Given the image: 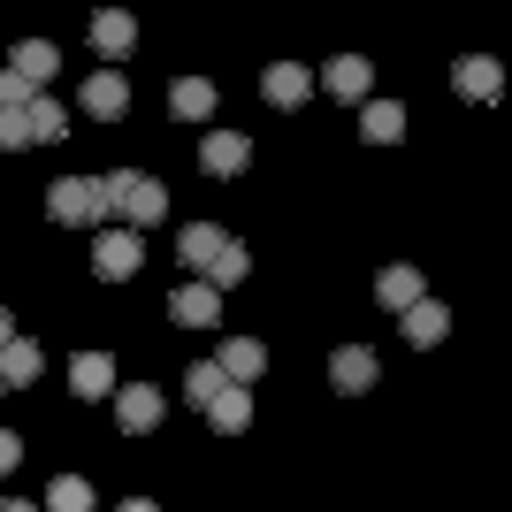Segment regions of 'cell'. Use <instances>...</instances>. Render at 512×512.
<instances>
[{"mask_svg":"<svg viewBox=\"0 0 512 512\" xmlns=\"http://www.w3.org/2000/svg\"><path fill=\"white\" fill-rule=\"evenodd\" d=\"M138 260H146V237H138V230H100V237H92V268H100L107 283L138 276Z\"/></svg>","mask_w":512,"mask_h":512,"instance_id":"cell-3","label":"cell"},{"mask_svg":"<svg viewBox=\"0 0 512 512\" xmlns=\"http://www.w3.org/2000/svg\"><path fill=\"white\" fill-rule=\"evenodd\" d=\"M39 344H31V337H16V344H8V352H0V383H8V390H23V383H39Z\"/></svg>","mask_w":512,"mask_h":512,"instance_id":"cell-23","label":"cell"},{"mask_svg":"<svg viewBox=\"0 0 512 512\" xmlns=\"http://www.w3.org/2000/svg\"><path fill=\"white\" fill-rule=\"evenodd\" d=\"M8 69H16L23 85L39 92L46 77H54V69H62V46H46V39H16V54H8Z\"/></svg>","mask_w":512,"mask_h":512,"instance_id":"cell-12","label":"cell"},{"mask_svg":"<svg viewBox=\"0 0 512 512\" xmlns=\"http://www.w3.org/2000/svg\"><path fill=\"white\" fill-rule=\"evenodd\" d=\"M245 276H253V253H245V245L230 237V245H222V253L207 260V276H199V283H207V291H237Z\"/></svg>","mask_w":512,"mask_h":512,"instance_id":"cell-17","label":"cell"},{"mask_svg":"<svg viewBox=\"0 0 512 512\" xmlns=\"http://www.w3.org/2000/svg\"><path fill=\"white\" fill-rule=\"evenodd\" d=\"M222 245H230V237L214 230V222H184V230H176V253H184V268H199V276H207V260L222 253Z\"/></svg>","mask_w":512,"mask_h":512,"instance_id":"cell-16","label":"cell"},{"mask_svg":"<svg viewBox=\"0 0 512 512\" xmlns=\"http://www.w3.org/2000/svg\"><path fill=\"white\" fill-rule=\"evenodd\" d=\"M92 46H100V54H130V46H138V23H130L123 8H100V16H92Z\"/></svg>","mask_w":512,"mask_h":512,"instance_id":"cell-22","label":"cell"},{"mask_svg":"<svg viewBox=\"0 0 512 512\" xmlns=\"http://www.w3.org/2000/svg\"><path fill=\"white\" fill-rule=\"evenodd\" d=\"M0 146H31V130H23V115H0Z\"/></svg>","mask_w":512,"mask_h":512,"instance_id":"cell-27","label":"cell"},{"mask_svg":"<svg viewBox=\"0 0 512 512\" xmlns=\"http://www.w3.org/2000/svg\"><path fill=\"white\" fill-rule=\"evenodd\" d=\"M398 321H406V344H413V352H428V344H444V337H451V314H444L436 299H413Z\"/></svg>","mask_w":512,"mask_h":512,"instance_id":"cell-11","label":"cell"},{"mask_svg":"<svg viewBox=\"0 0 512 512\" xmlns=\"http://www.w3.org/2000/svg\"><path fill=\"white\" fill-rule=\"evenodd\" d=\"M169 115L207 123V115H214V85H207V77H176V85H169Z\"/></svg>","mask_w":512,"mask_h":512,"instance_id":"cell-19","label":"cell"},{"mask_svg":"<svg viewBox=\"0 0 512 512\" xmlns=\"http://www.w3.org/2000/svg\"><path fill=\"white\" fill-rule=\"evenodd\" d=\"M375 375H383V360H375L367 344H337V352H329V383H337L344 398H360V390H375Z\"/></svg>","mask_w":512,"mask_h":512,"instance_id":"cell-4","label":"cell"},{"mask_svg":"<svg viewBox=\"0 0 512 512\" xmlns=\"http://www.w3.org/2000/svg\"><path fill=\"white\" fill-rule=\"evenodd\" d=\"M16 459H23V444L8 436V428H0V474H16Z\"/></svg>","mask_w":512,"mask_h":512,"instance_id":"cell-28","label":"cell"},{"mask_svg":"<svg viewBox=\"0 0 512 512\" xmlns=\"http://www.w3.org/2000/svg\"><path fill=\"white\" fill-rule=\"evenodd\" d=\"M0 512H39V505H23V497H8V505H0Z\"/></svg>","mask_w":512,"mask_h":512,"instance_id":"cell-31","label":"cell"},{"mask_svg":"<svg viewBox=\"0 0 512 512\" xmlns=\"http://www.w3.org/2000/svg\"><path fill=\"white\" fill-rule=\"evenodd\" d=\"M222 390H230V383H222V367H214V360H199L192 375H184V398H192V406H214Z\"/></svg>","mask_w":512,"mask_h":512,"instance_id":"cell-26","label":"cell"},{"mask_svg":"<svg viewBox=\"0 0 512 512\" xmlns=\"http://www.w3.org/2000/svg\"><path fill=\"white\" fill-rule=\"evenodd\" d=\"M306 92H314V69H306V62H276L268 77H260V100H268V107H299Z\"/></svg>","mask_w":512,"mask_h":512,"instance_id":"cell-9","label":"cell"},{"mask_svg":"<svg viewBox=\"0 0 512 512\" xmlns=\"http://www.w3.org/2000/svg\"><path fill=\"white\" fill-rule=\"evenodd\" d=\"M360 130L375 138V146H398V138H406V107H398V100H367L360 107Z\"/></svg>","mask_w":512,"mask_h":512,"instance_id":"cell-20","label":"cell"},{"mask_svg":"<svg viewBox=\"0 0 512 512\" xmlns=\"http://www.w3.org/2000/svg\"><path fill=\"white\" fill-rule=\"evenodd\" d=\"M23 130H31V146H62V130H69V107H62V100H46V92H39V100L23 107Z\"/></svg>","mask_w":512,"mask_h":512,"instance_id":"cell-15","label":"cell"},{"mask_svg":"<svg viewBox=\"0 0 512 512\" xmlns=\"http://www.w3.org/2000/svg\"><path fill=\"white\" fill-rule=\"evenodd\" d=\"M107 192H115V214H123L130 230H153V222L169 214V192H161L153 176H138V169H115V176H107Z\"/></svg>","mask_w":512,"mask_h":512,"instance_id":"cell-2","label":"cell"},{"mask_svg":"<svg viewBox=\"0 0 512 512\" xmlns=\"http://www.w3.org/2000/svg\"><path fill=\"white\" fill-rule=\"evenodd\" d=\"M321 85L337 92V100H352V107H367V92H375V69L360 62V54H337V62L321 69Z\"/></svg>","mask_w":512,"mask_h":512,"instance_id":"cell-8","label":"cell"},{"mask_svg":"<svg viewBox=\"0 0 512 512\" xmlns=\"http://www.w3.org/2000/svg\"><path fill=\"white\" fill-rule=\"evenodd\" d=\"M214 367H222V383L245 390L260 367H268V344H260V337H222V344H214Z\"/></svg>","mask_w":512,"mask_h":512,"instance_id":"cell-6","label":"cell"},{"mask_svg":"<svg viewBox=\"0 0 512 512\" xmlns=\"http://www.w3.org/2000/svg\"><path fill=\"white\" fill-rule=\"evenodd\" d=\"M69 390H77V398H107V390H115V360H107V352H77V360H69Z\"/></svg>","mask_w":512,"mask_h":512,"instance_id":"cell-14","label":"cell"},{"mask_svg":"<svg viewBox=\"0 0 512 512\" xmlns=\"http://www.w3.org/2000/svg\"><path fill=\"white\" fill-rule=\"evenodd\" d=\"M169 314L184 321V329H214V321H222V291H207V283H176Z\"/></svg>","mask_w":512,"mask_h":512,"instance_id":"cell-10","label":"cell"},{"mask_svg":"<svg viewBox=\"0 0 512 512\" xmlns=\"http://www.w3.org/2000/svg\"><path fill=\"white\" fill-rule=\"evenodd\" d=\"M451 85L467 92V100H482V107H490V100H497V92H505V69H497V62H490V54H467V62L451 69Z\"/></svg>","mask_w":512,"mask_h":512,"instance_id":"cell-13","label":"cell"},{"mask_svg":"<svg viewBox=\"0 0 512 512\" xmlns=\"http://www.w3.org/2000/svg\"><path fill=\"white\" fill-rule=\"evenodd\" d=\"M115 428H123V436L161 428V390H153V383H123V390H115Z\"/></svg>","mask_w":512,"mask_h":512,"instance_id":"cell-5","label":"cell"},{"mask_svg":"<svg viewBox=\"0 0 512 512\" xmlns=\"http://www.w3.org/2000/svg\"><path fill=\"white\" fill-rule=\"evenodd\" d=\"M115 512H161V505H153V497H123Z\"/></svg>","mask_w":512,"mask_h":512,"instance_id":"cell-30","label":"cell"},{"mask_svg":"<svg viewBox=\"0 0 512 512\" xmlns=\"http://www.w3.org/2000/svg\"><path fill=\"white\" fill-rule=\"evenodd\" d=\"M207 421L214 428H222V436H237V428H253V398H245V390H222V398H214V406H207Z\"/></svg>","mask_w":512,"mask_h":512,"instance_id":"cell-24","label":"cell"},{"mask_svg":"<svg viewBox=\"0 0 512 512\" xmlns=\"http://www.w3.org/2000/svg\"><path fill=\"white\" fill-rule=\"evenodd\" d=\"M123 107H130V85H123V77H115V69H100V77H92V85H85V115H100V123H115Z\"/></svg>","mask_w":512,"mask_h":512,"instance_id":"cell-18","label":"cell"},{"mask_svg":"<svg viewBox=\"0 0 512 512\" xmlns=\"http://www.w3.org/2000/svg\"><path fill=\"white\" fill-rule=\"evenodd\" d=\"M0 398H8V383H0Z\"/></svg>","mask_w":512,"mask_h":512,"instance_id":"cell-32","label":"cell"},{"mask_svg":"<svg viewBox=\"0 0 512 512\" xmlns=\"http://www.w3.org/2000/svg\"><path fill=\"white\" fill-rule=\"evenodd\" d=\"M8 344H16V314H8V306H0V352H8Z\"/></svg>","mask_w":512,"mask_h":512,"instance_id":"cell-29","label":"cell"},{"mask_svg":"<svg viewBox=\"0 0 512 512\" xmlns=\"http://www.w3.org/2000/svg\"><path fill=\"white\" fill-rule=\"evenodd\" d=\"M46 512H92V482L85 474H62V482L46 490Z\"/></svg>","mask_w":512,"mask_h":512,"instance_id":"cell-25","label":"cell"},{"mask_svg":"<svg viewBox=\"0 0 512 512\" xmlns=\"http://www.w3.org/2000/svg\"><path fill=\"white\" fill-rule=\"evenodd\" d=\"M245 161H253V138H245V130H207V146H199V169L207 176H237Z\"/></svg>","mask_w":512,"mask_h":512,"instance_id":"cell-7","label":"cell"},{"mask_svg":"<svg viewBox=\"0 0 512 512\" xmlns=\"http://www.w3.org/2000/svg\"><path fill=\"white\" fill-rule=\"evenodd\" d=\"M375 299H383L390 314H406V306L421 299V268H406V260H398V268H383V276H375Z\"/></svg>","mask_w":512,"mask_h":512,"instance_id":"cell-21","label":"cell"},{"mask_svg":"<svg viewBox=\"0 0 512 512\" xmlns=\"http://www.w3.org/2000/svg\"><path fill=\"white\" fill-rule=\"evenodd\" d=\"M46 214L69 222V230H92V222L115 214V192H107V176H62V184L46 192Z\"/></svg>","mask_w":512,"mask_h":512,"instance_id":"cell-1","label":"cell"}]
</instances>
